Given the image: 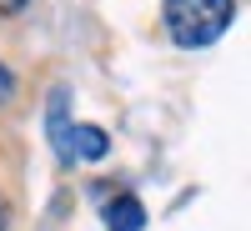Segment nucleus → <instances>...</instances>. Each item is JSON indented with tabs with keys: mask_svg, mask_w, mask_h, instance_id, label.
Returning a JSON list of instances; mask_svg holds the SVG:
<instances>
[{
	"mask_svg": "<svg viewBox=\"0 0 251 231\" xmlns=\"http://www.w3.org/2000/svg\"><path fill=\"white\" fill-rule=\"evenodd\" d=\"M231 20H236V0H166L161 5V26L181 51H201L221 40Z\"/></svg>",
	"mask_w": 251,
	"mask_h": 231,
	"instance_id": "obj_1",
	"label": "nucleus"
},
{
	"mask_svg": "<svg viewBox=\"0 0 251 231\" xmlns=\"http://www.w3.org/2000/svg\"><path fill=\"white\" fill-rule=\"evenodd\" d=\"M66 111H71V86L60 80V86H50V106H46V136H50V146H55L60 161H71V146H66L71 121H66Z\"/></svg>",
	"mask_w": 251,
	"mask_h": 231,
	"instance_id": "obj_2",
	"label": "nucleus"
},
{
	"mask_svg": "<svg viewBox=\"0 0 251 231\" xmlns=\"http://www.w3.org/2000/svg\"><path fill=\"white\" fill-rule=\"evenodd\" d=\"M66 146H71V161L80 156V161H100L111 151V136L100 131V126H71L66 131Z\"/></svg>",
	"mask_w": 251,
	"mask_h": 231,
	"instance_id": "obj_3",
	"label": "nucleus"
},
{
	"mask_svg": "<svg viewBox=\"0 0 251 231\" xmlns=\"http://www.w3.org/2000/svg\"><path fill=\"white\" fill-rule=\"evenodd\" d=\"M106 221H111V231H141L146 226V206L136 196H116L111 211H106Z\"/></svg>",
	"mask_w": 251,
	"mask_h": 231,
	"instance_id": "obj_4",
	"label": "nucleus"
},
{
	"mask_svg": "<svg viewBox=\"0 0 251 231\" xmlns=\"http://www.w3.org/2000/svg\"><path fill=\"white\" fill-rule=\"evenodd\" d=\"M10 96H15V76H10L5 66H0V106H5V101H10Z\"/></svg>",
	"mask_w": 251,
	"mask_h": 231,
	"instance_id": "obj_5",
	"label": "nucleus"
},
{
	"mask_svg": "<svg viewBox=\"0 0 251 231\" xmlns=\"http://www.w3.org/2000/svg\"><path fill=\"white\" fill-rule=\"evenodd\" d=\"M0 10H5V15H15V10H25V0H0Z\"/></svg>",
	"mask_w": 251,
	"mask_h": 231,
	"instance_id": "obj_6",
	"label": "nucleus"
},
{
	"mask_svg": "<svg viewBox=\"0 0 251 231\" xmlns=\"http://www.w3.org/2000/svg\"><path fill=\"white\" fill-rule=\"evenodd\" d=\"M5 221H10V211H5V201H0V231H5Z\"/></svg>",
	"mask_w": 251,
	"mask_h": 231,
	"instance_id": "obj_7",
	"label": "nucleus"
}]
</instances>
